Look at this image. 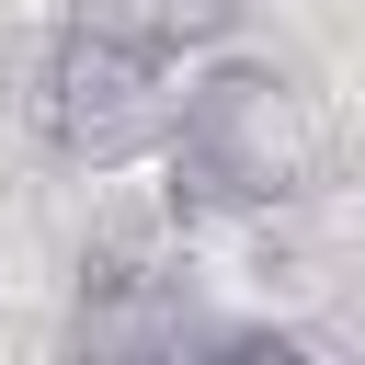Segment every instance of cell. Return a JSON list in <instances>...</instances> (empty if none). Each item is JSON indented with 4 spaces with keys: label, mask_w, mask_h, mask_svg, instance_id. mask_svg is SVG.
<instances>
[{
    "label": "cell",
    "mask_w": 365,
    "mask_h": 365,
    "mask_svg": "<svg viewBox=\"0 0 365 365\" xmlns=\"http://www.w3.org/2000/svg\"><path fill=\"white\" fill-rule=\"evenodd\" d=\"M319 160H331V114L285 57L205 46V68L171 91V137H160L171 217H274L319 182Z\"/></svg>",
    "instance_id": "cell-1"
},
{
    "label": "cell",
    "mask_w": 365,
    "mask_h": 365,
    "mask_svg": "<svg viewBox=\"0 0 365 365\" xmlns=\"http://www.w3.org/2000/svg\"><path fill=\"white\" fill-rule=\"evenodd\" d=\"M23 114L68 171H137L171 137V57L114 34V23H91V11H68L23 57Z\"/></svg>",
    "instance_id": "cell-2"
},
{
    "label": "cell",
    "mask_w": 365,
    "mask_h": 365,
    "mask_svg": "<svg viewBox=\"0 0 365 365\" xmlns=\"http://www.w3.org/2000/svg\"><path fill=\"white\" fill-rule=\"evenodd\" d=\"M80 11H91V23H114V34H137V46H160V57L182 68V57L228 46L251 0H80Z\"/></svg>",
    "instance_id": "cell-3"
}]
</instances>
